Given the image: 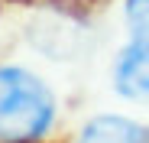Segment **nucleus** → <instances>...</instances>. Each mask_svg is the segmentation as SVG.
Masks as SVG:
<instances>
[{
    "label": "nucleus",
    "instance_id": "obj_1",
    "mask_svg": "<svg viewBox=\"0 0 149 143\" xmlns=\"http://www.w3.org/2000/svg\"><path fill=\"white\" fill-rule=\"evenodd\" d=\"M55 117L49 88L23 68H0V143H33Z\"/></svg>",
    "mask_w": 149,
    "mask_h": 143
},
{
    "label": "nucleus",
    "instance_id": "obj_2",
    "mask_svg": "<svg viewBox=\"0 0 149 143\" xmlns=\"http://www.w3.org/2000/svg\"><path fill=\"white\" fill-rule=\"evenodd\" d=\"M113 81L123 98H149V26H136L133 42L120 52Z\"/></svg>",
    "mask_w": 149,
    "mask_h": 143
},
{
    "label": "nucleus",
    "instance_id": "obj_3",
    "mask_svg": "<svg viewBox=\"0 0 149 143\" xmlns=\"http://www.w3.org/2000/svg\"><path fill=\"white\" fill-rule=\"evenodd\" d=\"M78 143H149V130L130 117L104 114V117H94L81 130Z\"/></svg>",
    "mask_w": 149,
    "mask_h": 143
}]
</instances>
